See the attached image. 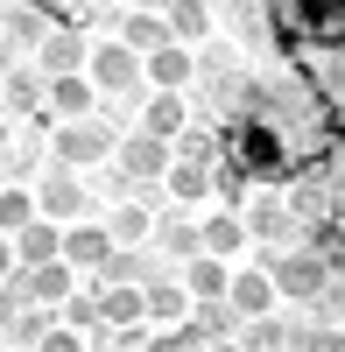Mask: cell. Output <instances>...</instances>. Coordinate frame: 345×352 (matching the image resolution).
Returning a JSON list of instances; mask_svg holds the SVG:
<instances>
[{
    "instance_id": "cell-37",
    "label": "cell",
    "mask_w": 345,
    "mask_h": 352,
    "mask_svg": "<svg viewBox=\"0 0 345 352\" xmlns=\"http://www.w3.org/2000/svg\"><path fill=\"white\" fill-rule=\"evenodd\" d=\"M43 345H49V352H71V345H78V324H71V331H64V324H49Z\"/></svg>"
},
{
    "instance_id": "cell-11",
    "label": "cell",
    "mask_w": 345,
    "mask_h": 352,
    "mask_svg": "<svg viewBox=\"0 0 345 352\" xmlns=\"http://www.w3.org/2000/svg\"><path fill=\"white\" fill-rule=\"evenodd\" d=\"M141 303H148V324H177V317H190V303H197V296L183 289V275L169 282V275L155 268L148 282H141Z\"/></svg>"
},
{
    "instance_id": "cell-14",
    "label": "cell",
    "mask_w": 345,
    "mask_h": 352,
    "mask_svg": "<svg viewBox=\"0 0 345 352\" xmlns=\"http://www.w3.org/2000/svg\"><path fill=\"white\" fill-rule=\"evenodd\" d=\"M282 197H289L296 232H310L318 219H331V190H324V176H289V184H282Z\"/></svg>"
},
{
    "instance_id": "cell-28",
    "label": "cell",
    "mask_w": 345,
    "mask_h": 352,
    "mask_svg": "<svg viewBox=\"0 0 345 352\" xmlns=\"http://www.w3.org/2000/svg\"><path fill=\"white\" fill-rule=\"evenodd\" d=\"M106 226H113V247H141V240L155 232V219L141 212V204H120V212H113Z\"/></svg>"
},
{
    "instance_id": "cell-17",
    "label": "cell",
    "mask_w": 345,
    "mask_h": 352,
    "mask_svg": "<svg viewBox=\"0 0 345 352\" xmlns=\"http://www.w3.org/2000/svg\"><path fill=\"white\" fill-rule=\"evenodd\" d=\"M106 254H113V226H64V261L71 268H106Z\"/></svg>"
},
{
    "instance_id": "cell-20",
    "label": "cell",
    "mask_w": 345,
    "mask_h": 352,
    "mask_svg": "<svg viewBox=\"0 0 345 352\" xmlns=\"http://www.w3.org/2000/svg\"><path fill=\"white\" fill-rule=\"evenodd\" d=\"M162 184H169V197H177V204H197V197H212V162H183V155H169Z\"/></svg>"
},
{
    "instance_id": "cell-8",
    "label": "cell",
    "mask_w": 345,
    "mask_h": 352,
    "mask_svg": "<svg viewBox=\"0 0 345 352\" xmlns=\"http://www.w3.org/2000/svg\"><path fill=\"white\" fill-rule=\"evenodd\" d=\"M36 204H43L49 219H78V212H85V184H78V169L49 155V169H43V190H36Z\"/></svg>"
},
{
    "instance_id": "cell-25",
    "label": "cell",
    "mask_w": 345,
    "mask_h": 352,
    "mask_svg": "<svg viewBox=\"0 0 345 352\" xmlns=\"http://www.w3.org/2000/svg\"><path fill=\"white\" fill-rule=\"evenodd\" d=\"M92 275H99V282H148V275H155V261L141 254V247H113V254H106V268H92Z\"/></svg>"
},
{
    "instance_id": "cell-7",
    "label": "cell",
    "mask_w": 345,
    "mask_h": 352,
    "mask_svg": "<svg viewBox=\"0 0 345 352\" xmlns=\"http://www.w3.org/2000/svg\"><path fill=\"white\" fill-rule=\"evenodd\" d=\"M240 219H247V232H254V240H268V247H282V240L296 232V219H289V197H282V184H268V190L254 197Z\"/></svg>"
},
{
    "instance_id": "cell-36",
    "label": "cell",
    "mask_w": 345,
    "mask_h": 352,
    "mask_svg": "<svg viewBox=\"0 0 345 352\" xmlns=\"http://www.w3.org/2000/svg\"><path fill=\"white\" fill-rule=\"evenodd\" d=\"M21 303H28V296H21V282L8 275V282H0V331H8L14 317H21Z\"/></svg>"
},
{
    "instance_id": "cell-24",
    "label": "cell",
    "mask_w": 345,
    "mask_h": 352,
    "mask_svg": "<svg viewBox=\"0 0 345 352\" xmlns=\"http://www.w3.org/2000/svg\"><path fill=\"white\" fill-rule=\"evenodd\" d=\"M155 240H162V254H177V261H190L197 247H205V226H190V219H155Z\"/></svg>"
},
{
    "instance_id": "cell-18",
    "label": "cell",
    "mask_w": 345,
    "mask_h": 352,
    "mask_svg": "<svg viewBox=\"0 0 345 352\" xmlns=\"http://www.w3.org/2000/svg\"><path fill=\"white\" fill-rule=\"evenodd\" d=\"M120 43L148 56V50L177 43V36H169V14H162V8H127V14H120Z\"/></svg>"
},
{
    "instance_id": "cell-31",
    "label": "cell",
    "mask_w": 345,
    "mask_h": 352,
    "mask_svg": "<svg viewBox=\"0 0 345 352\" xmlns=\"http://www.w3.org/2000/svg\"><path fill=\"white\" fill-rule=\"evenodd\" d=\"M8 36H14V43H43V36H49V14L28 8V0H8Z\"/></svg>"
},
{
    "instance_id": "cell-6",
    "label": "cell",
    "mask_w": 345,
    "mask_h": 352,
    "mask_svg": "<svg viewBox=\"0 0 345 352\" xmlns=\"http://www.w3.org/2000/svg\"><path fill=\"white\" fill-rule=\"evenodd\" d=\"M36 64H43L49 78L85 71V64H92V43H85V28H78V21H49V36L36 43Z\"/></svg>"
},
{
    "instance_id": "cell-38",
    "label": "cell",
    "mask_w": 345,
    "mask_h": 352,
    "mask_svg": "<svg viewBox=\"0 0 345 352\" xmlns=\"http://www.w3.org/2000/svg\"><path fill=\"white\" fill-rule=\"evenodd\" d=\"M14 268H21V254H14V232H0V282H8Z\"/></svg>"
},
{
    "instance_id": "cell-23",
    "label": "cell",
    "mask_w": 345,
    "mask_h": 352,
    "mask_svg": "<svg viewBox=\"0 0 345 352\" xmlns=\"http://www.w3.org/2000/svg\"><path fill=\"white\" fill-rule=\"evenodd\" d=\"M197 324H205V338L219 345V338H240V310H233V296H197Z\"/></svg>"
},
{
    "instance_id": "cell-30",
    "label": "cell",
    "mask_w": 345,
    "mask_h": 352,
    "mask_svg": "<svg viewBox=\"0 0 345 352\" xmlns=\"http://www.w3.org/2000/svg\"><path fill=\"white\" fill-rule=\"evenodd\" d=\"M169 155H183V162H219V134H205V127H177V141H169Z\"/></svg>"
},
{
    "instance_id": "cell-35",
    "label": "cell",
    "mask_w": 345,
    "mask_h": 352,
    "mask_svg": "<svg viewBox=\"0 0 345 352\" xmlns=\"http://www.w3.org/2000/svg\"><path fill=\"white\" fill-rule=\"evenodd\" d=\"M318 176H324V190H331V197H345V141L324 155V169H318Z\"/></svg>"
},
{
    "instance_id": "cell-16",
    "label": "cell",
    "mask_w": 345,
    "mask_h": 352,
    "mask_svg": "<svg viewBox=\"0 0 345 352\" xmlns=\"http://www.w3.org/2000/svg\"><path fill=\"white\" fill-rule=\"evenodd\" d=\"M177 275H183L190 296H225V289H233V268H225V254H212V247H197Z\"/></svg>"
},
{
    "instance_id": "cell-3",
    "label": "cell",
    "mask_w": 345,
    "mask_h": 352,
    "mask_svg": "<svg viewBox=\"0 0 345 352\" xmlns=\"http://www.w3.org/2000/svg\"><path fill=\"white\" fill-rule=\"evenodd\" d=\"M85 71H92V85H99L106 99H141V85H148V56L113 36V43H92V64H85Z\"/></svg>"
},
{
    "instance_id": "cell-33",
    "label": "cell",
    "mask_w": 345,
    "mask_h": 352,
    "mask_svg": "<svg viewBox=\"0 0 345 352\" xmlns=\"http://www.w3.org/2000/svg\"><path fill=\"white\" fill-rule=\"evenodd\" d=\"M64 324H78V331H99V324H106L99 296H64Z\"/></svg>"
},
{
    "instance_id": "cell-40",
    "label": "cell",
    "mask_w": 345,
    "mask_h": 352,
    "mask_svg": "<svg viewBox=\"0 0 345 352\" xmlns=\"http://www.w3.org/2000/svg\"><path fill=\"white\" fill-rule=\"evenodd\" d=\"M8 141H14V134H8V113H0V155H8Z\"/></svg>"
},
{
    "instance_id": "cell-32",
    "label": "cell",
    "mask_w": 345,
    "mask_h": 352,
    "mask_svg": "<svg viewBox=\"0 0 345 352\" xmlns=\"http://www.w3.org/2000/svg\"><path fill=\"white\" fill-rule=\"evenodd\" d=\"M219 14L233 21L247 43H261V36H268V14H261V0H219Z\"/></svg>"
},
{
    "instance_id": "cell-39",
    "label": "cell",
    "mask_w": 345,
    "mask_h": 352,
    "mask_svg": "<svg viewBox=\"0 0 345 352\" xmlns=\"http://www.w3.org/2000/svg\"><path fill=\"white\" fill-rule=\"evenodd\" d=\"M14 50H21V43L8 36V21H0V71H14Z\"/></svg>"
},
{
    "instance_id": "cell-34",
    "label": "cell",
    "mask_w": 345,
    "mask_h": 352,
    "mask_svg": "<svg viewBox=\"0 0 345 352\" xmlns=\"http://www.w3.org/2000/svg\"><path fill=\"white\" fill-rule=\"evenodd\" d=\"M43 331H49V317L43 310H21L14 324H8V345H43Z\"/></svg>"
},
{
    "instance_id": "cell-1",
    "label": "cell",
    "mask_w": 345,
    "mask_h": 352,
    "mask_svg": "<svg viewBox=\"0 0 345 352\" xmlns=\"http://www.w3.org/2000/svg\"><path fill=\"white\" fill-rule=\"evenodd\" d=\"M268 36L282 56L296 50H345V0H261Z\"/></svg>"
},
{
    "instance_id": "cell-12",
    "label": "cell",
    "mask_w": 345,
    "mask_h": 352,
    "mask_svg": "<svg viewBox=\"0 0 345 352\" xmlns=\"http://www.w3.org/2000/svg\"><path fill=\"white\" fill-rule=\"evenodd\" d=\"M14 282H21L28 303H64L71 296V261L56 254V261H36V268H14Z\"/></svg>"
},
{
    "instance_id": "cell-41",
    "label": "cell",
    "mask_w": 345,
    "mask_h": 352,
    "mask_svg": "<svg viewBox=\"0 0 345 352\" xmlns=\"http://www.w3.org/2000/svg\"><path fill=\"white\" fill-rule=\"evenodd\" d=\"M134 8H162V14H169V0H134Z\"/></svg>"
},
{
    "instance_id": "cell-27",
    "label": "cell",
    "mask_w": 345,
    "mask_h": 352,
    "mask_svg": "<svg viewBox=\"0 0 345 352\" xmlns=\"http://www.w3.org/2000/svg\"><path fill=\"white\" fill-rule=\"evenodd\" d=\"M296 338V324H282V317H247V331H240V345H254V352H282V345H289Z\"/></svg>"
},
{
    "instance_id": "cell-2",
    "label": "cell",
    "mask_w": 345,
    "mask_h": 352,
    "mask_svg": "<svg viewBox=\"0 0 345 352\" xmlns=\"http://www.w3.org/2000/svg\"><path fill=\"white\" fill-rule=\"evenodd\" d=\"M268 275H275V289H282L289 303H318L324 282H331V261L303 240V247H275V254H268Z\"/></svg>"
},
{
    "instance_id": "cell-42",
    "label": "cell",
    "mask_w": 345,
    "mask_h": 352,
    "mask_svg": "<svg viewBox=\"0 0 345 352\" xmlns=\"http://www.w3.org/2000/svg\"><path fill=\"white\" fill-rule=\"evenodd\" d=\"M92 8H99V14H106V8H120V0H92Z\"/></svg>"
},
{
    "instance_id": "cell-13",
    "label": "cell",
    "mask_w": 345,
    "mask_h": 352,
    "mask_svg": "<svg viewBox=\"0 0 345 352\" xmlns=\"http://www.w3.org/2000/svg\"><path fill=\"white\" fill-rule=\"evenodd\" d=\"M14 254H21V268H36V261H56V254H64V226H56L49 212H36L28 226H14Z\"/></svg>"
},
{
    "instance_id": "cell-9",
    "label": "cell",
    "mask_w": 345,
    "mask_h": 352,
    "mask_svg": "<svg viewBox=\"0 0 345 352\" xmlns=\"http://www.w3.org/2000/svg\"><path fill=\"white\" fill-rule=\"evenodd\" d=\"M148 85H162V92H190V85H197V50L190 43L148 50Z\"/></svg>"
},
{
    "instance_id": "cell-29",
    "label": "cell",
    "mask_w": 345,
    "mask_h": 352,
    "mask_svg": "<svg viewBox=\"0 0 345 352\" xmlns=\"http://www.w3.org/2000/svg\"><path fill=\"white\" fill-rule=\"evenodd\" d=\"M36 212H43V204H36V197H28V190L14 184V176H8V184H0V232H14V226H28Z\"/></svg>"
},
{
    "instance_id": "cell-4",
    "label": "cell",
    "mask_w": 345,
    "mask_h": 352,
    "mask_svg": "<svg viewBox=\"0 0 345 352\" xmlns=\"http://www.w3.org/2000/svg\"><path fill=\"white\" fill-rule=\"evenodd\" d=\"M120 148V134H113L106 113H78V120H56V162H113Z\"/></svg>"
},
{
    "instance_id": "cell-19",
    "label": "cell",
    "mask_w": 345,
    "mask_h": 352,
    "mask_svg": "<svg viewBox=\"0 0 345 352\" xmlns=\"http://www.w3.org/2000/svg\"><path fill=\"white\" fill-rule=\"evenodd\" d=\"M225 296H233V310H240V317H261V310H275L282 289H275V275H268V268H247V275H233V289H225Z\"/></svg>"
},
{
    "instance_id": "cell-5",
    "label": "cell",
    "mask_w": 345,
    "mask_h": 352,
    "mask_svg": "<svg viewBox=\"0 0 345 352\" xmlns=\"http://www.w3.org/2000/svg\"><path fill=\"white\" fill-rule=\"evenodd\" d=\"M113 169L134 176V184H162V169H169V141L148 134V127H134V134H120V148H113Z\"/></svg>"
},
{
    "instance_id": "cell-26",
    "label": "cell",
    "mask_w": 345,
    "mask_h": 352,
    "mask_svg": "<svg viewBox=\"0 0 345 352\" xmlns=\"http://www.w3.org/2000/svg\"><path fill=\"white\" fill-rule=\"evenodd\" d=\"M205 247H212V254H225V261H233V254L247 247V219L233 212V204H225L219 219H205Z\"/></svg>"
},
{
    "instance_id": "cell-21",
    "label": "cell",
    "mask_w": 345,
    "mask_h": 352,
    "mask_svg": "<svg viewBox=\"0 0 345 352\" xmlns=\"http://www.w3.org/2000/svg\"><path fill=\"white\" fill-rule=\"evenodd\" d=\"M141 127L162 134V141H177V127H183V92H162V85H155V92L141 99Z\"/></svg>"
},
{
    "instance_id": "cell-15",
    "label": "cell",
    "mask_w": 345,
    "mask_h": 352,
    "mask_svg": "<svg viewBox=\"0 0 345 352\" xmlns=\"http://www.w3.org/2000/svg\"><path fill=\"white\" fill-rule=\"evenodd\" d=\"M92 106H99L92 71H64V78H49V113H56V120H78V113H92Z\"/></svg>"
},
{
    "instance_id": "cell-22",
    "label": "cell",
    "mask_w": 345,
    "mask_h": 352,
    "mask_svg": "<svg viewBox=\"0 0 345 352\" xmlns=\"http://www.w3.org/2000/svg\"><path fill=\"white\" fill-rule=\"evenodd\" d=\"M169 36L177 43H205L212 36V0H169Z\"/></svg>"
},
{
    "instance_id": "cell-10",
    "label": "cell",
    "mask_w": 345,
    "mask_h": 352,
    "mask_svg": "<svg viewBox=\"0 0 345 352\" xmlns=\"http://www.w3.org/2000/svg\"><path fill=\"white\" fill-rule=\"evenodd\" d=\"M0 85H8V113L14 120H28V113H49V71L36 64H14V71H0Z\"/></svg>"
}]
</instances>
